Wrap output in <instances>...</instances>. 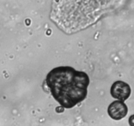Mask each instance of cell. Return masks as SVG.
<instances>
[{
	"label": "cell",
	"mask_w": 134,
	"mask_h": 126,
	"mask_svg": "<svg viewBox=\"0 0 134 126\" xmlns=\"http://www.w3.org/2000/svg\"><path fill=\"white\" fill-rule=\"evenodd\" d=\"M46 83L54 98L62 107L71 108L87 97L90 78L73 67L59 66L48 72Z\"/></svg>",
	"instance_id": "obj_1"
},
{
	"label": "cell",
	"mask_w": 134,
	"mask_h": 126,
	"mask_svg": "<svg viewBox=\"0 0 134 126\" xmlns=\"http://www.w3.org/2000/svg\"><path fill=\"white\" fill-rule=\"evenodd\" d=\"M111 94L113 98L124 102L130 96L131 88L127 83L122 81H116L111 86Z\"/></svg>",
	"instance_id": "obj_2"
},
{
	"label": "cell",
	"mask_w": 134,
	"mask_h": 126,
	"mask_svg": "<svg viewBox=\"0 0 134 126\" xmlns=\"http://www.w3.org/2000/svg\"><path fill=\"white\" fill-rule=\"evenodd\" d=\"M128 108L125 103L122 101H115L110 104L107 108V113L112 119L120 120L126 116Z\"/></svg>",
	"instance_id": "obj_3"
}]
</instances>
